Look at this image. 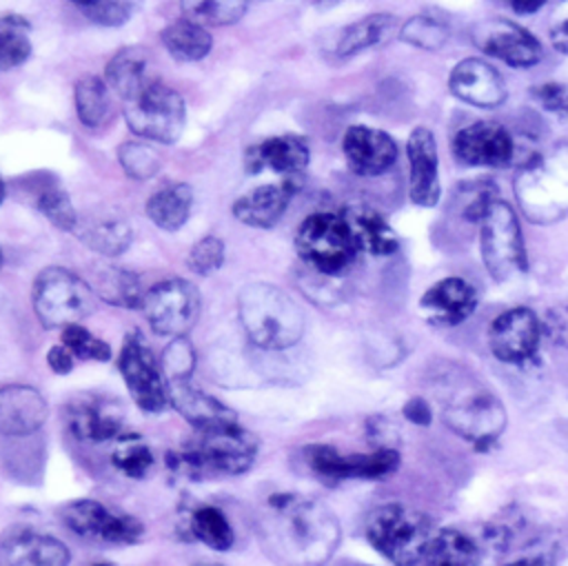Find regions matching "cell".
Returning <instances> with one entry per match:
<instances>
[{
  "instance_id": "obj_54",
  "label": "cell",
  "mask_w": 568,
  "mask_h": 566,
  "mask_svg": "<svg viewBox=\"0 0 568 566\" xmlns=\"http://www.w3.org/2000/svg\"><path fill=\"white\" fill-rule=\"evenodd\" d=\"M4 195H7V189H4V182H2V178H0V204H2Z\"/></svg>"
},
{
  "instance_id": "obj_25",
  "label": "cell",
  "mask_w": 568,
  "mask_h": 566,
  "mask_svg": "<svg viewBox=\"0 0 568 566\" xmlns=\"http://www.w3.org/2000/svg\"><path fill=\"white\" fill-rule=\"evenodd\" d=\"M49 406L42 393L27 384L0 386V433L7 437H27L42 428Z\"/></svg>"
},
{
  "instance_id": "obj_42",
  "label": "cell",
  "mask_w": 568,
  "mask_h": 566,
  "mask_svg": "<svg viewBox=\"0 0 568 566\" xmlns=\"http://www.w3.org/2000/svg\"><path fill=\"white\" fill-rule=\"evenodd\" d=\"M118 162L124 169V173L133 180H149L162 166V158L158 155V151L151 149L144 142H124V144H120Z\"/></svg>"
},
{
  "instance_id": "obj_4",
  "label": "cell",
  "mask_w": 568,
  "mask_h": 566,
  "mask_svg": "<svg viewBox=\"0 0 568 566\" xmlns=\"http://www.w3.org/2000/svg\"><path fill=\"white\" fill-rule=\"evenodd\" d=\"M368 544L395 566H417L433 539L430 519L404 504H384L371 511L364 524Z\"/></svg>"
},
{
  "instance_id": "obj_48",
  "label": "cell",
  "mask_w": 568,
  "mask_h": 566,
  "mask_svg": "<svg viewBox=\"0 0 568 566\" xmlns=\"http://www.w3.org/2000/svg\"><path fill=\"white\" fill-rule=\"evenodd\" d=\"M532 98L544 107L546 111L564 118L568 122V87L561 82H544L537 89H532Z\"/></svg>"
},
{
  "instance_id": "obj_13",
  "label": "cell",
  "mask_w": 568,
  "mask_h": 566,
  "mask_svg": "<svg viewBox=\"0 0 568 566\" xmlns=\"http://www.w3.org/2000/svg\"><path fill=\"white\" fill-rule=\"evenodd\" d=\"M311 471L328 482L342 479H384L399 468V453L393 446L375 448L373 453L344 455L333 446L313 444L304 448Z\"/></svg>"
},
{
  "instance_id": "obj_11",
  "label": "cell",
  "mask_w": 568,
  "mask_h": 566,
  "mask_svg": "<svg viewBox=\"0 0 568 566\" xmlns=\"http://www.w3.org/2000/svg\"><path fill=\"white\" fill-rule=\"evenodd\" d=\"M202 297L195 284L182 277H166L155 282L142 300V311L149 326L158 335L184 337L197 322Z\"/></svg>"
},
{
  "instance_id": "obj_44",
  "label": "cell",
  "mask_w": 568,
  "mask_h": 566,
  "mask_svg": "<svg viewBox=\"0 0 568 566\" xmlns=\"http://www.w3.org/2000/svg\"><path fill=\"white\" fill-rule=\"evenodd\" d=\"M60 344L67 346L75 360H93V362L111 360V346L104 340L95 337L82 324H71V326L62 329Z\"/></svg>"
},
{
  "instance_id": "obj_41",
  "label": "cell",
  "mask_w": 568,
  "mask_h": 566,
  "mask_svg": "<svg viewBox=\"0 0 568 566\" xmlns=\"http://www.w3.org/2000/svg\"><path fill=\"white\" fill-rule=\"evenodd\" d=\"M399 38L413 47H419V49H428V51H435L439 49L442 44H446L448 40V29L426 16V13H417L413 18H408L402 27H399Z\"/></svg>"
},
{
  "instance_id": "obj_22",
  "label": "cell",
  "mask_w": 568,
  "mask_h": 566,
  "mask_svg": "<svg viewBox=\"0 0 568 566\" xmlns=\"http://www.w3.org/2000/svg\"><path fill=\"white\" fill-rule=\"evenodd\" d=\"M450 93L479 109H495L506 100V82L501 73L479 58L459 60L448 75Z\"/></svg>"
},
{
  "instance_id": "obj_10",
  "label": "cell",
  "mask_w": 568,
  "mask_h": 566,
  "mask_svg": "<svg viewBox=\"0 0 568 566\" xmlns=\"http://www.w3.org/2000/svg\"><path fill=\"white\" fill-rule=\"evenodd\" d=\"M118 371L133 402L144 413H162L171 406L166 377L140 331L126 333L118 353Z\"/></svg>"
},
{
  "instance_id": "obj_26",
  "label": "cell",
  "mask_w": 568,
  "mask_h": 566,
  "mask_svg": "<svg viewBox=\"0 0 568 566\" xmlns=\"http://www.w3.org/2000/svg\"><path fill=\"white\" fill-rule=\"evenodd\" d=\"M308 160H311L308 142L302 135L284 133V135L266 138L260 144L251 146L244 155V166L251 175L260 173L262 169H271L284 178H291V175H302Z\"/></svg>"
},
{
  "instance_id": "obj_23",
  "label": "cell",
  "mask_w": 568,
  "mask_h": 566,
  "mask_svg": "<svg viewBox=\"0 0 568 566\" xmlns=\"http://www.w3.org/2000/svg\"><path fill=\"white\" fill-rule=\"evenodd\" d=\"M342 151L348 169L357 175H382L397 160L395 140L386 131L364 124L346 129Z\"/></svg>"
},
{
  "instance_id": "obj_15",
  "label": "cell",
  "mask_w": 568,
  "mask_h": 566,
  "mask_svg": "<svg viewBox=\"0 0 568 566\" xmlns=\"http://www.w3.org/2000/svg\"><path fill=\"white\" fill-rule=\"evenodd\" d=\"M541 340V322L528 306H513L499 313L488 326V348L504 364L532 360Z\"/></svg>"
},
{
  "instance_id": "obj_38",
  "label": "cell",
  "mask_w": 568,
  "mask_h": 566,
  "mask_svg": "<svg viewBox=\"0 0 568 566\" xmlns=\"http://www.w3.org/2000/svg\"><path fill=\"white\" fill-rule=\"evenodd\" d=\"M111 464L131 479L146 477L149 468L153 466L151 446L140 435H120L113 439L111 448Z\"/></svg>"
},
{
  "instance_id": "obj_34",
  "label": "cell",
  "mask_w": 568,
  "mask_h": 566,
  "mask_svg": "<svg viewBox=\"0 0 568 566\" xmlns=\"http://www.w3.org/2000/svg\"><path fill=\"white\" fill-rule=\"evenodd\" d=\"M184 533L189 539L204 544L211 550H229L235 544V533L226 515L217 506H195L186 513Z\"/></svg>"
},
{
  "instance_id": "obj_29",
  "label": "cell",
  "mask_w": 568,
  "mask_h": 566,
  "mask_svg": "<svg viewBox=\"0 0 568 566\" xmlns=\"http://www.w3.org/2000/svg\"><path fill=\"white\" fill-rule=\"evenodd\" d=\"M78 237L95 253H102L106 257L122 255L133 240L131 226L126 220L118 213H91L75 226Z\"/></svg>"
},
{
  "instance_id": "obj_46",
  "label": "cell",
  "mask_w": 568,
  "mask_h": 566,
  "mask_svg": "<svg viewBox=\"0 0 568 566\" xmlns=\"http://www.w3.org/2000/svg\"><path fill=\"white\" fill-rule=\"evenodd\" d=\"M75 9L100 27H120L133 16L131 2L122 0H80L75 2Z\"/></svg>"
},
{
  "instance_id": "obj_40",
  "label": "cell",
  "mask_w": 568,
  "mask_h": 566,
  "mask_svg": "<svg viewBox=\"0 0 568 566\" xmlns=\"http://www.w3.org/2000/svg\"><path fill=\"white\" fill-rule=\"evenodd\" d=\"M27 22L18 16L0 18V71L20 67L31 55V40Z\"/></svg>"
},
{
  "instance_id": "obj_36",
  "label": "cell",
  "mask_w": 568,
  "mask_h": 566,
  "mask_svg": "<svg viewBox=\"0 0 568 566\" xmlns=\"http://www.w3.org/2000/svg\"><path fill=\"white\" fill-rule=\"evenodd\" d=\"M93 291L106 304L122 306V309H138V306H142V300H144L138 275L122 266H113V264L102 266L98 271Z\"/></svg>"
},
{
  "instance_id": "obj_21",
  "label": "cell",
  "mask_w": 568,
  "mask_h": 566,
  "mask_svg": "<svg viewBox=\"0 0 568 566\" xmlns=\"http://www.w3.org/2000/svg\"><path fill=\"white\" fill-rule=\"evenodd\" d=\"M477 302V289L468 280L450 275L437 280L422 293L419 309L435 326H457L473 315Z\"/></svg>"
},
{
  "instance_id": "obj_55",
  "label": "cell",
  "mask_w": 568,
  "mask_h": 566,
  "mask_svg": "<svg viewBox=\"0 0 568 566\" xmlns=\"http://www.w3.org/2000/svg\"><path fill=\"white\" fill-rule=\"evenodd\" d=\"M91 566H111V564H106V562H98V564H91Z\"/></svg>"
},
{
  "instance_id": "obj_49",
  "label": "cell",
  "mask_w": 568,
  "mask_h": 566,
  "mask_svg": "<svg viewBox=\"0 0 568 566\" xmlns=\"http://www.w3.org/2000/svg\"><path fill=\"white\" fill-rule=\"evenodd\" d=\"M47 364H49V368H51L55 375H67V373H71V368H73V364H75V357L71 355V351H69L67 346L55 344V346H51L49 353H47Z\"/></svg>"
},
{
  "instance_id": "obj_27",
  "label": "cell",
  "mask_w": 568,
  "mask_h": 566,
  "mask_svg": "<svg viewBox=\"0 0 568 566\" xmlns=\"http://www.w3.org/2000/svg\"><path fill=\"white\" fill-rule=\"evenodd\" d=\"M169 384V402L171 406L195 428V431H209L220 426L237 424L235 411L224 406L213 395L197 388L191 380H178L166 382Z\"/></svg>"
},
{
  "instance_id": "obj_56",
  "label": "cell",
  "mask_w": 568,
  "mask_h": 566,
  "mask_svg": "<svg viewBox=\"0 0 568 566\" xmlns=\"http://www.w3.org/2000/svg\"><path fill=\"white\" fill-rule=\"evenodd\" d=\"M0 266H2V251H0Z\"/></svg>"
},
{
  "instance_id": "obj_39",
  "label": "cell",
  "mask_w": 568,
  "mask_h": 566,
  "mask_svg": "<svg viewBox=\"0 0 568 566\" xmlns=\"http://www.w3.org/2000/svg\"><path fill=\"white\" fill-rule=\"evenodd\" d=\"M248 2L246 0H189L182 2L184 18L197 22V24H213V27H226L242 20L246 13Z\"/></svg>"
},
{
  "instance_id": "obj_2",
  "label": "cell",
  "mask_w": 568,
  "mask_h": 566,
  "mask_svg": "<svg viewBox=\"0 0 568 566\" xmlns=\"http://www.w3.org/2000/svg\"><path fill=\"white\" fill-rule=\"evenodd\" d=\"M237 313L248 340L264 351H284L302 340L304 313L275 284L251 282L237 295Z\"/></svg>"
},
{
  "instance_id": "obj_12",
  "label": "cell",
  "mask_w": 568,
  "mask_h": 566,
  "mask_svg": "<svg viewBox=\"0 0 568 566\" xmlns=\"http://www.w3.org/2000/svg\"><path fill=\"white\" fill-rule=\"evenodd\" d=\"M60 519L73 535L93 544L129 546L144 535V526L138 517L111 511L98 499H73L64 504Z\"/></svg>"
},
{
  "instance_id": "obj_14",
  "label": "cell",
  "mask_w": 568,
  "mask_h": 566,
  "mask_svg": "<svg viewBox=\"0 0 568 566\" xmlns=\"http://www.w3.org/2000/svg\"><path fill=\"white\" fill-rule=\"evenodd\" d=\"M444 422L462 439L477 448H486L501 435L506 426V411L495 395L473 391L446 404Z\"/></svg>"
},
{
  "instance_id": "obj_37",
  "label": "cell",
  "mask_w": 568,
  "mask_h": 566,
  "mask_svg": "<svg viewBox=\"0 0 568 566\" xmlns=\"http://www.w3.org/2000/svg\"><path fill=\"white\" fill-rule=\"evenodd\" d=\"M75 113L78 120L89 127L95 129L100 127L111 109V98H109V87L102 78L98 75H84L75 82Z\"/></svg>"
},
{
  "instance_id": "obj_28",
  "label": "cell",
  "mask_w": 568,
  "mask_h": 566,
  "mask_svg": "<svg viewBox=\"0 0 568 566\" xmlns=\"http://www.w3.org/2000/svg\"><path fill=\"white\" fill-rule=\"evenodd\" d=\"M342 215L351 226V233L359 251H366L371 255H390L399 249L397 233L386 222V218L373 206L355 204V206H348Z\"/></svg>"
},
{
  "instance_id": "obj_31",
  "label": "cell",
  "mask_w": 568,
  "mask_h": 566,
  "mask_svg": "<svg viewBox=\"0 0 568 566\" xmlns=\"http://www.w3.org/2000/svg\"><path fill=\"white\" fill-rule=\"evenodd\" d=\"M395 31L399 33L395 16H390V13H371V16H366V18H362V20L342 29V33L337 38V44H335V51L342 58L355 55V53H362L366 49L384 44L386 40H390V36Z\"/></svg>"
},
{
  "instance_id": "obj_32",
  "label": "cell",
  "mask_w": 568,
  "mask_h": 566,
  "mask_svg": "<svg viewBox=\"0 0 568 566\" xmlns=\"http://www.w3.org/2000/svg\"><path fill=\"white\" fill-rule=\"evenodd\" d=\"M481 550L477 542L457 528H442L433 535L422 566H477Z\"/></svg>"
},
{
  "instance_id": "obj_47",
  "label": "cell",
  "mask_w": 568,
  "mask_h": 566,
  "mask_svg": "<svg viewBox=\"0 0 568 566\" xmlns=\"http://www.w3.org/2000/svg\"><path fill=\"white\" fill-rule=\"evenodd\" d=\"M224 262V242L215 235H206L202 240H197L189 255H186V264L193 273L197 275H209L213 271H217Z\"/></svg>"
},
{
  "instance_id": "obj_30",
  "label": "cell",
  "mask_w": 568,
  "mask_h": 566,
  "mask_svg": "<svg viewBox=\"0 0 568 566\" xmlns=\"http://www.w3.org/2000/svg\"><path fill=\"white\" fill-rule=\"evenodd\" d=\"M104 82L122 100L140 93L149 82V55L142 47H122L104 69Z\"/></svg>"
},
{
  "instance_id": "obj_50",
  "label": "cell",
  "mask_w": 568,
  "mask_h": 566,
  "mask_svg": "<svg viewBox=\"0 0 568 566\" xmlns=\"http://www.w3.org/2000/svg\"><path fill=\"white\" fill-rule=\"evenodd\" d=\"M404 417H406L408 422L417 424V426H428L433 413H430V406H428L426 400L413 397V400H408V402L404 404Z\"/></svg>"
},
{
  "instance_id": "obj_52",
  "label": "cell",
  "mask_w": 568,
  "mask_h": 566,
  "mask_svg": "<svg viewBox=\"0 0 568 566\" xmlns=\"http://www.w3.org/2000/svg\"><path fill=\"white\" fill-rule=\"evenodd\" d=\"M499 566H552V559L546 555H528V557H519Z\"/></svg>"
},
{
  "instance_id": "obj_35",
  "label": "cell",
  "mask_w": 568,
  "mask_h": 566,
  "mask_svg": "<svg viewBox=\"0 0 568 566\" xmlns=\"http://www.w3.org/2000/svg\"><path fill=\"white\" fill-rule=\"evenodd\" d=\"M162 44L164 49L178 60V62H197L209 55L213 47V38L206 31V27L180 18L162 29Z\"/></svg>"
},
{
  "instance_id": "obj_7",
  "label": "cell",
  "mask_w": 568,
  "mask_h": 566,
  "mask_svg": "<svg viewBox=\"0 0 568 566\" xmlns=\"http://www.w3.org/2000/svg\"><path fill=\"white\" fill-rule=\"evenodd\" d=\"M479 251L484 266L495 282H508L528 269L519 220L506 200H493L481 215Z\"/></svg>"
},
{
  "instance_id": "obj_6",
  "label": "cell",
  "mask_w": 568,
  "mask_h": 566,
  "mask_svg": "<svg viewBox=\"0 0 568 566\" xmlns=\"http://www.w3.org/2000/svg\"><path fill=\"white\" fill-rule=\"evenodd\" d=\"M297 255L324 275L344 273L357 257L359 246L342 213H311L295 233Z\"/></svg>"
},
{
  "instance_id": "obj_24",
  "label": "cell",
  "mask_w": 568,
  "mask_h": 566,
  "mask_svg": "<svg viewBox=\"0 0 568 566\" xmlns=\"http://www.w3.org/2000/svg\"><path fill=\"white\" fill-rule=\"evenodd\" d=\"M300 189V175L282 178L280 182L262 184L240 195L233 202V215L253 229H271L284 215L288 202Z\"/></svg>"
},
{
  "instance_id": "obj_8",
  "label": "cell",
  "mask_w": 568,
  "mask_h": 566,
  "mask_svg": "<svg viewBox=\"0 0 568 566\" xmlns=\"http://www.w3.org/2000/svg\"><path fill=\"white\" fill-rule=\"evenodd\" d=\"M524 213L535 222H552L568 213V146L541 155L517 178Z\"/></svg>"
},
{
  "instance_id": "obj_43",
  "label": "cell",
  "mask_w": 568,
  "mask_h": 566,
  "mask_svg": "<svg viewBox=\"0 0 568 566\" xmlns=\"http://www.w3.org/2000/svg\"><path fill=\"white\" fill-rule=\"evenodd\" d=\"M38 211L60 231H75V226L80 222L69 193L60 186L44 189L38 195Z\"/></svg>"
},
{
  "instance_id": "obj_19",
  "label": "cell",
  "mask_w": 568,
  "mask_h": 566,
  "mask_svg": "<svg viewBox=\"0 0 568 566\" xmlns=\"http://www.w3.org/2000/svg\"><path fill=\"white\" fill-rule=\"evenodd\" d=\"M408 162V195L410 202L430 209L442 198L437 142L428 127H415L406 140Z\"/></svg>"
},
{
  "instance_id": "obj_5",
  "label": "cell",
  "mask_w": 568,
  "mask_h": 566,
  "mask_svg": "<svg viewBox=\"0 0 568 566\" xmlns=\"http://www.w3.org/2000/svg\"><path fill=\"white\" fill-rule=\"evenodd\" d=\"M95 291L62 266H47L33 280L31 302L42 326L67 329L80 324L95 309Z\"/></svg>"
},
{
  "instance_id": "obj_9",
  "label": "cell",
  "mask_w": 568,
  "mask_h": 566,
  "mask_svg": "<svg viewBox=\"0 0 568 566\" xmlns=\"http://www.w3.org/2000/svg\"><path fill=\"white\" fill-rule=\"evenodd\" d=\"M124 120L129 129L153 142H175L186 124V104L178 91L151 80L140 93L124 100Z\"/></svg>"
},
{
  "instance_id": "obj_1",
  "label": "cell",
  "mask_w": 568,
  "mask_h": 566,
  "mask_svg": "<svg viewBox=\"0 0 568 566\" xmlns=\"http://www.w3.org/2000/svg\"><path fill=\"white\" fill-rule=\"evenodd\" d=\"M335 513L313 497L275 493L260 526L264 553L277 566H324L339 546Z\"/></svg>"
},
{
  "instance_id": "obj_20",
  "label": "cell",
  "mask_w": 568,
  "mask_h": 566,
  "mask_svg": "<svg viewBox=\"0 0 568 566\" xmlns=\"http://www.w3.org/2000/svg\"><path fill=\"white\" fill-rule=\"evenodd\" d=\"M64 542L29 526H13L0 535V566H69Z\"/></svg>"
},
{
  "instance_id": "obj_45",
  "label": "cell",
  "mask_w": 568,
  "mask_h": 566,
  "mask_svg": "<svg viewBox=\"0 0 568 566\" xmlns=\"http://www.w3.org/2000/svg\"><path fill=\"white\" fill-rule=\"evenodd\" d=\"M195 366V351L193 344L186 337H175L169 342V346L162 353L160 368L166 377V382H178V380H191Z\"/></svg>"
},
{
  "instance_id": "obj_3",
  "label": "cell",
  "mask_w": 568,
  "mask_h": 566,
  "mask_svg": "<svg viewBox=\"0 0 568 566\" xmlns=\"http://www.w3.org/2000/svg\"><path fill=\"white\" fill-rule=\"evenodd\" d=\"M260 442L240 424L195 431V437L178 453L166 457V464L191 479L202 475H242L257 457Z\"/></svg>"
},
{
  "instance_id": "obj_53",
  "label": "cell",
  "mask_w": 568,
  "mask_h": 566,
  "mask_svg": "<svg viewBox=\"0 0 568 566\" xmlns=\"http://www.w3.org/2000/svg\"><path fill=\"white\" fill-rule=\"evenodd\" d=\"M510 9L519 13H535L541 9V2H510Z\"/></svg>"
},
{
  "instance_id": "obj_33",
  "label": "cell",
  "mask_w": 568,
  "mask_h": 566,
  "mask_svg": "<svg viewBox=\"0 0 568 566\" xmlns=\"http://www.w3.org/2000/svg\"><path fill=\"white\" fill-rule=\"evenodd\" d=\"M193 189L184 182H173L158 189L146 200V215L162 231H178L191 215Z\"/></svg>"
},
{
  "instance_id": "obj_17",
  "label": "cell",
  "mask_w": 568,
  "mask_h": 566,
  "mask_svg": "<svg viewBox=\"0 0 568 566\" xmlns=\"http://www.w3.org/2000/svg\"><path fill=\"white\" fill-rule=\"evenodd\" d=\"M473 42L481 53L517 69L535 67L544 55L539 40L530 31L504 18L479 22L473 29Z\"/></svg>"
},
{
  "instance_id": "obj_18",
  "label": "cell",
  "mask_w": 568,
  "mask_h": 566,
  "mask_svg": "<svg viewBox=\"0 0 568 566\" xmlns=\"http://www.w3.org/2000/svg\"><path fill=\"white\" fill-rule=\"evenodd\" d=\"M453 155L468 166H504L515 158L510 131L497 122L477 120L462 127L450 142Z\"/></svg>"
},
{
  "instance_id": "obj_16",
  "label": "cell",
  "mask_w": 568,
  "mask_h": 566,
  "mask_svg": "<svg viewBox=\"0 0 568 566\" xmlns=\"http://www.w3.org/2000/svg\"><path fill=\"white\" fill-rule=\"evenodd\" d=\"M124 408L118 400L102 393H82L67 406V428L84 444H102L120 437Z\"/></svg>"
},
{
  "instance_id": "obj_51",
  "label": "cell",
  "mask_w": 568,
  "mask_h": 566,
  "mask_svg": "<svg viewBox=\"0 0 568 566\" xmlns=\"http://www.w3.org/2000/svg\"><path fill=\"white\" fill-rule=\"evenodd\" d=\"M548 38H550V44L557 53L568 55V18L552 24L550 31H548Z\"/></svg>"
}]
</instances>
